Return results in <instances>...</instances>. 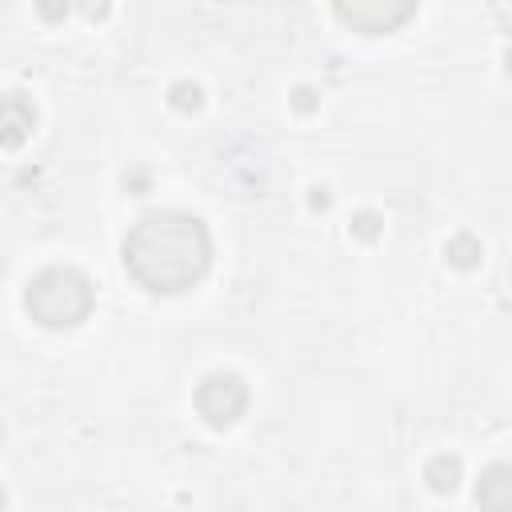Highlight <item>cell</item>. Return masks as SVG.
I'll use <instances>...</instances> for the list:
<instances>
[{"label":"cell","mask_w":512,"mask_h":512,"mask_svg":"<svg viewBox=\"0 0 512 512\" xmlns=\"http://www.w3.org/2000/svg\"><path fill=\"white\" fill-rule=\"evenodd\" d=\"M124 264L156 296L188 292L212 264V236L192 212L160 208L140 216L124 236Z\"/></svg>","instance_id":"cell-1"},{"label":"cell","mask_w":512,"mask_h":512,"mask_svg":"<svg viewBox=\"0 0 512 512\" xmlns=\"http://www.w3.org/2000/svg\"><path fill=\"white\" fill-rule=\"evenodd\" d=\"M24 304L44 328H76L92 312V280L80 268L52 264L28 280Z\"/></svg>","instance_id":"cell-2"},{"label":"cell","mask_w":512,"mask_h":512,"mask_svg":"<svg viewBox=\"0 0 512 512\" xmlns=\"http://www.w3.org/2000/svg\"><path fill=\"white\" fill-rule=\"evenodd\" d=\"M196 408H200V416H204L208 424L224 428V424H232V420L244 416V408H248V388H244V380L232 376V372H212V376L196 388Z\"/></svg>","instance_id":"cell-3"},{"label":"cell","mask_w":512,"mask_h":512,"mask_svg":"<svg viewBox=\"0 0 512 512\" xmlns=\"http://www.w3.org/2000/svg\"><path fill=\"white\" fill-rule=\"evenodd\" d=\"M412 12H416V4H336V16L344 24H352L356 32H368V36L400 28Z\"/></svg>","instance_id":"cell-4"},{"label":"cell","mask_w":512,"mask_h":512,"mask_svg":"<svg viewBox=\"0 0 512 512\" xmlns=\"http://www.w3.org/2000/svg\"><path fill=\"white\" fill-rule=\"evenodd\" d=\"M480 512H512V464H492L476 480Z\"/></svg>","instance_id":"cell-5"},{"label":"cell","mask_w":512,"mask_h":512,"mask_svg":"<svg viewBox=\"0 0 512 512\" xmlns=\"http://www.w3.org/2000/svg\"><path fill=\"white\" fill-rule=\"evenodd\" d=\"M4 144H20L24 128H32V108L20 100V96H8L4 100Z\"/></svg>","instance_id":"cell-6"},{"label":"cell","mask_w":512,"mask_h":512,"mask_svg":"<svg viewBox=\"0 0 512 512\" xmlns=\"http://www.w3.org/2000/svg\"><path fill=\"white\" fill-rule=\"evenodd\" d=\"M424 480H428L436 492H452L456 480H460V460H456V456H432L428 468H424Z\"/></svg>","instance_id":"cell-7"},{"label":"cell","mask_w":512,"mask_h":512,"mask_svg":"<svg viewBox=\"0 0 512 512\" xmlns=\"http://www.w3.org/2000/svg\"><path fill=\"white\" fill-rule=\"evenodd\" d=\"M448 256H452L456 264H472V260L480 256V248H476V244H472L468 236H456V240L448 244Z\"/></svg>","instance_id":"cell-8"}]
</instances>
